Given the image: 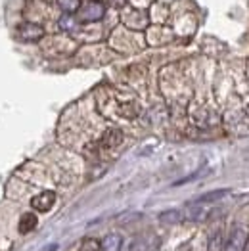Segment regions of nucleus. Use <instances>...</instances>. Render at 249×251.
<instances>
[{
    "mask_svg": "<svg viewBox=\"0 0 249 251\" xmlns=\"http://www.w3.org/2000/svg\"><path fill=\"white\" fill-rule=\"evenodd\" d=\"M249 244V226L236 225L230 232L228 242L224 244V251H246Z\"/></svg>",
    "mask_w": 249,
    "mask_h": 251,
    "instance_id": "nucleus-1",
    "label": "nucleus"
},
{
    "mask_svg": "<svg viewBox=\"0 0 249 251\" xmlns=\"http://www.w3.org/2000/svg\"><path fill=\"white\" fill-rule=\"evenodd\" d=\"M18 35H20V39L23 41H39L42 39V35H44V29H42L41 25H37V23H31V21H27V23H21L20 27H18Z\"/></svg>",
    "mask_w": 249,
    "mask_h": 251,
    "instance_id": "nucleus-2",
    "label": "nucleus"
},
{
    "mask_svg": "<svg viewBox=\"0 0 249 251\" xmlns=\"http://www.w3.org/2000/svg\"><path fill=\"white\" fill-rule=\"evenodd\" d=\"M54 203H56V194H54V192H50V190H46V192H41L39 196H35V198L31 200V205H33V209L41 211V213H46V211H50Z\"/></svg>",
    "mask_w": 249,
    "mask_h": 251,
    "instance_id": "nucleus-3",
    "label": "nucleus"
},
{
    "mask_svg": "<svg viewBox=\"0 0 249 251\" xmlns=\"http://www.w3.org/2000/svg\"><path fill=\"white\" fill-rule=\"evenodd\" d=\"M105 14V6L102 2H88L81 10V20L83 21H98Z\"/></svg>",
    "mask_w": 249,
    "mask_h": 251,
    "instance_id": "nucleus-4",
    "label": "nucleus"
},
{
    "mask_svg": "<svg viewBox=\"0 0 249 251\" xmlns=\"http://www.w3.org/2000/svg\"><path fill=\"white\" fill-rule=\"evenodd\" d=\"M123 142V132L119 130V128H109V130H105V134L102 136V148H107V150H111V148H117L119 144Z\"/></svg>",
    "mask_w": 249,
    "mask_h": 251,
    "instance_id": "nucleus-5",
    "label": "nucleus"
},
{
    "mask_svg": "<svg viewBox=\"0 0 249 251\" xmlns=\"http://www.w3.org/2000/svg\"><path fill=\"white\" fill-rule=\"evenodd\" d=\"M209 217V211L201 205V203H192L190 207H188L186 215H184V219H188V221H194V223H201V221H205Z\"/></svg>",
    "mask_w": 249,
    "mask_h": 251,
    "instance_id": "nucleus-6",
    "label": "nucleus"
},
{
    "mask_svg": "<svg viewBox=\"0 0 249 251\" xmlns=\"http://www.w3.org/2000/svg\"><path fill=\"white\" fill-rule=\"evenodd\" d=\"M123 248V240L119 234H107L104 242H100V250L102 251H121Z\"/></svg>",
    "mask_w": 249,
    "mask_h": 251,
    "instance_id": "nucleus-7",
    "label": "nucleus"
},
{
    "mask_svg": "<svg viewBox=\"0 0 249 251\" xmlns=\"http://www.w3.org/2000/svg\"><path fill=\"white\" fill-rule=\"evenodd\" d=\"M39 225V219L35 213H23L20 219V232L21 234H29L31 230H35Z\"/></svg>",
    "mask_w": 249,
    "mask_h": 251,
    "instance_id": "nucleus-8",
    "label": "nucleus"
},
{
    "mask_svg": "<svg viewBox=\"0 0 249 251\" xmlns=\"http://www.w3.org/2000/svg\"><path fill=\"white\" fill-rule=\"evenodd\" d=\"M182 221H184V213H180L176 209L165 211V213L159 215V223H163V225H178Z\"/></svg>",
    "mask_w": 249,
    "mask_h": 251,
    "instance_id": "nucleus-9",
    "label": "nucleus"
},
{
    "mask_svg": "<svg viewBox=\"0 0 249 251\" xmlns=\"http://www.w3.org/2000/svg\"><path fill=\"white\" fill-rule=\"evenodd\" d=\"M230 190H213V192H207V194H203V196H199L198 200H196V203H211V201H217V200H223V198H226L228 196Z\"/></svg>",
    "mask_w": 249,
    "mask_h": 251,
    "instance_id": "nucleus-10",
    "label": "nucleus"
},
{
    "mask_svg": "<svg viewBox=\"0 0 249 251\" xmlns=\"http://www.w3.org/2000/svg\"><path fill=\"white\" fill-rule=\"evenodd\" d=\"M58 6L62 8L65 14H73V12L79 10L81 0H58Z\"/></svg>",
    "mask_w": 249,
    "mask_h": 251,
    "instance_id": "nucleus-11",
    "label": "nucleus"
},
{
    "mask_svg": "<svg viewBox=\"0 0 249 251\" xmlns=\"http://www.w3.org/2000/svg\"><path fill=\"white\" fill-rule=\"evenodd\" d=\"M79 251H100V242L94 240V238H88V240H84L83 244H81Z\"/></svg>",
    "mask_w": 249,
    "mask_h": 251,
    "instance_id": "nucleus-12",
    "label": "nucleus"
},
{
    "mask_svg": "<svg viewBox=\"0 0 249 251\" xmlns=\"http://www.w3.org/2000/svg\"><path fill=\"white\" fill-rule=\"evenodd\" d=\"M60 27H62L63 31H73L77 25H75V20L71 16H63L62 20H60Z\"/></svg>",
    "mask_w": 249,
    "mask_h": 251,
    "instance_id": "nucleus-13",
    "label": "nucleus"
},
{
    "mask_svg": "<svg viewBox=\"0 0 249 251\" xmlns=\"http://www.w3.org/2000/svg\"><path fill=\"white\" fill-rule=\"evenodd\" d=\"M211 251H224V246H223V238H221V234H217V236L211 240Z\"/></svg>",
    "mask_w": 249,
    "mask_h": 251,
    "instance_id": "nucleus-14",
    "label": "nucleus"
}]
</instances>
